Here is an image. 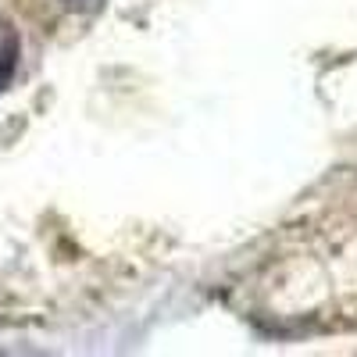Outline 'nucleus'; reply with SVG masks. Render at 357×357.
<instances>
[{
    "label": "nucleus",
    "mask_w": 357,
    "mask_h": 357,
    "mask_svg": "<svg viewBox=\"0 0 357 357\" xmlns=\"http://www.w3.org/2000/svg\"><path fill=\"white\" fill-rule=\"evenodd\" d=\"M15 68H18V36L11 25H0V93L15 79Z\"/></svg>",
    "instance_id": "f257e3e1"
}]
</instances>
